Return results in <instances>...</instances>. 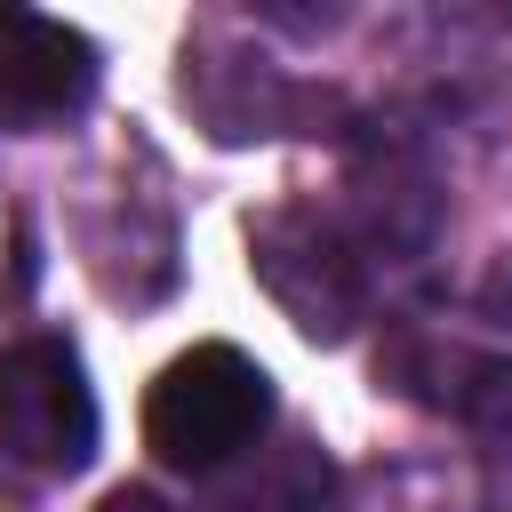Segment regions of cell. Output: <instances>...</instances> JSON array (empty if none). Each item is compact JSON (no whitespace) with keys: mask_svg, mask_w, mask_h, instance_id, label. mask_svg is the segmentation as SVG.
I'll use <instances>...</instances> for the list:
<instances>
[{"mask_svg":"<svg viewBox=\"0 0 512 512\" xmlns=\"http://www.w3.org/2000/svg\"><path fill=\"white\" fill-rule=\"evenodd\" d=\"M336 504V464L312 440H256L240 464L208 472L192 512H328Z\"/></svg>","mask_w":512,"mask_h":512,"instance_id":"5","label":"cell"},{"mask_svg":"<svg viewBox=\"0 0 512 512\" xmlns=\"http://www.w3.org/2000/svg\"><path fill=\"white\" fill-rule=\"evenodd\" d=\"M96 512H168V504H160L152 488H112V496H104Z\"/></svg>","mask_w":512,"mask_h":512,"instance_id":"6","label":"cell"},{"mask_svg":"<svg viewBox=\"0 0 512 512\" xmlns=\"http://www.w3.org/2000/svg\"><path fill=\"white\" fill-rule=\"evenodd\" d=\"M88 88H96L88 32H72L64 16H40V8H0V128H16V136L56 128L88 104Z\"/></svg>","mask_w":512,"mask_h":512,"instance_id":"3","label":"cell"},{"mask_svg":"<svg viewBox=\"0 0 512 512\" xmlns=\"http://www.w3.org/2000/svg\"><path fill=\"white\" fill-rule=\"evenodd\" d=\"M248 248H256V280L288 304V320H296L304 336H320V344L352 336V320H360V272H352V256L320 232V216L280 208V216H264V224L248 232Z\"/></svg>","mask_w":512,"mask_h":512,"instance_id":"4","label":"cell"},{"mask_svg":"<svg viewBox=\"0 0 512 512\" xmlns=\"http://www.w3.org/2000/svg\"><path fill=\"white\" fill-rule=\"evenodd\" d=\"M264 424H272V376L240 344H192L144 392V448L192 480L240 464L264 440Z\"/></svg>","mask_w":512,"mask_h":512,"instance_id":"1","label":"cell"},{"mask_svg":"<svg viewBox=\"0 0 512 512\" xmlns=\"http://www.w3.org/2000/svg\"><path fill=\"white\" fill-rule=\"evenodd\" d=\"M0 456L40 480H64L96 456V392L64 336L0 344Z\"/></svg>","mask_w":512,"mask_h":512,"instance_id":"2","label":"cell"},{"mask_svg":"<svg viewBox=\"0 0 512 512\" xmlns=\"http://www.w3.org/2000/svg\"><path fill=\"white\" fill-rule=\"evenodd\" d=\"M496 288H504V296H512V264H504V280H496Z\"/></svg>","mask_w":512,"mask_h":512,"instance_id":"7","label":"cell"}]
</instances>
